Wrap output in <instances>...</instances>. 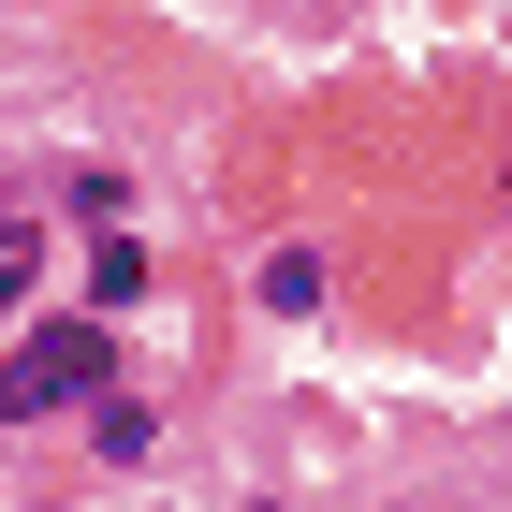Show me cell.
Instances as JSON below:
<instances>
[{"label":"cell","instance_id":"6da1fadb","mask_svg":"<svg viewBox=\"0 0 512 512\" xmlns=\"http://www.w3.org/2000/svg\"><path fill=\"white\" fill-rule=\"evenodd\" d=\"M103 381V322H30L15 352H0V425H44V410H74Z\"/></svg>","mask_w":512,"mask_h":512},{"label":"cell","instance_id":"7a4b0ae2","mask_svg":"<svg viewBox=\"0 0 512 512\" xmlns=\"http://www.w3.org/2000/svg\"><path fill=\"white\" fill-rule=\"evenodd\" d=\"M88 293H103V308H132V293H147V249L103 235V249H88Z\"/></svg>","mask_w":512,"mask_h":512},{"label":"cell","instance_id":"3957f363","mask_svg":"<svg viewBox=\"0 0 512 512\" xmlns=\"http://www.w3.org/2000/svg\"><path fill=\"white\" fill-rule=\"evenodd\" d=\"M88 439H103V454H118V469H132V454H147L161 425H147V395H103V410H88Z\"/></svg>","mask_w":512,"mask_h":512},{"label":"cell","instance_id":"277c9868","mask_svg":"<svg viewBox=\"0 0 512 512\" xmlns=\"http://www.w3.org/2000/svg\"><path fill=\"white\" fill-rule=\"evenodd\" d=\"M30 278H44V235H30V220H0V293H30Z\"/></svg>","mask_w":512,"mask_h":512},{"label":"cell","instance_id":"5b68a950","mask_svg":"<svg viewBox=\"0 0 512 512\" xmlns=\"http://www.w3.org/2000/svg\"><path fill=\"white\" fill-rule=\"evenodd\" d=\"M249 512H278V498H249Z\"/></svg>","mask_w":512,"mask_h":512}]
</instances>
